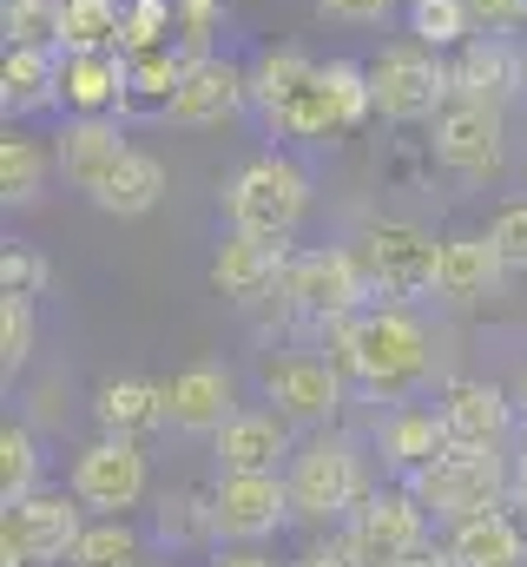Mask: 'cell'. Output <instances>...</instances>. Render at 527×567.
<instances>
[{"label":"cell","mask_w":527,"mask_h":567,"mask_svg":"<svg viewBox=\"0 0 527 567\" xmlns=\"http://www.w3.org/2000/svg\"><path fill=\"white\" fill-rule=\"evenodd\" d=\"M515 410H521V423H527V370L515 377Z\"/></svg>","instance_id":"48"},{"label":"cell","mask_w":527,"mask_h":567,"mask_svg":"<svg viewBox=\"0 0 527 567\" xmlns=\"http://www.w3.org/2000/svg\"><path fill=\"white\" fill-rule=\"evenodd\" d=\"M211 567H270L264 555H251V548H218L211 555Z\"/></svg>","instance_id":"46"},{"label":"cell","mask_w":527,"mask_h":567,"mask_svg":"<svg viewBox=\"0 0 527 567\" xmlns=\"http://www.w3.org/2000/svg\"><path fill=\"white\" fill-rule=\"evenodd\" d=\"M60 66H66L60 47H7V60H0V113H7V126L60 106Z\"/></svg>","instance_id":"20"},{"label":"cell","mask_w":527,"mask_h":567,"mask_svg":"<svg viewBox=\"0 0 527 567\" xmlns=\"http://www.w3.org/2000/svg\"><path fill=\"white\" fill-rule=\"evenodd\" d=\"M310 73H317V60L303 47H264L258 60H251V106H258L264 120H277Z\"/></svg>","instance_id":"31"},{"label":"cell","mask_w":527,"mask_h":567,"mask_svg":"<svg viewBox=\"0 0 527 567\" xmlns=\"http://www.w3.org/2000/svg\"><path fill=\"white\" fill-rule=\"evenodd\" d=\"M7 47H60L66 33V0H7L0 7Z\"/></svg>","instance_id":"34"},{"label":"cell","mask_w":527,"mask_h":567,"mask_svg":"<svg viewBox=\"0 0 527 567\" xmlns=\"http://www.w3.org/2000/svg\"><path fill=\"white\" fill-rule=\"evenodd\" d=\"M165 410H172V429H185V435H218V429L238 416L231 370L225 363H185L165 383Z\"/></svg>","instance_id":"19"},{"label":"cell","mask_w":527,"mask_h":567,"mask_svg":"<svg viewBox=\"0 0 527 567\" xmlns=\"http://www.w3.org/2000/svg\"><path fill=\"white\" fill-rule=\"evenodd\" d=\"M370 113H376V100H370V60H317V73L297 86V100L277 120H264V126L277 140L323 145V140H343Z\"/></svg>","instance_id":"3"},{"label":"cell","mask_w":527,"mask_h":567,"mask_svg":"<svg viewBox=\"0 0 527 567\" xmlns=\"http://www.w3.org/2000/svg\"><path fill=\"white\" fill-rule=\"evenodd\" d=\"M145 567H152V561H145Z\"/></svg>","instance_id":"50"},{"label":"cell","mask_w":527,"mask_h":567,"mask_svg":"<svg viewBox=\"0 0 527 567\" xmlns=\"http://www.w3.org/2000/svg\"><path fill=\"white\" fill-rule=\"evenodd\" d=\"M73 567H145V542L132 535L120 515H106V522H93V528L80 535Z\"/></svg>","instance_id":"35"},{"label":"cell","mask_w":527,"mask_h":567,"mask_svg":"<svg viewBox=\"0 0 527 567\" xmlns=\"http://www.w3.org/2000/svg\"><path fill=\"white\" fill-rule=\"evenodd\" d=\"M40 488V442H33V429L7 423L0 429V495H7V508L13 502H27Z\"/></svg>","instance_id":"36"},{"label":"cell","mask_w":527,"mask_h":567,"mask_svg":"<svg viewBox=\"0 0 527 567\" xmlns=\"http://www.w3.org/2000/svg\"><path fill=\"white\" fill-rule=\"evenodd\" d=\"M297 567H370V561H363V548H356L350 528H343V535H330V542H310V548L297 555Z\"/></svg>","instance_id":"44"},{"label":"cell","mask_w":527,"mask_h":567,"mask_svg":"<svg viewBox=\"0 0 527 567\" xmlns=\"http://www.w3.org/2000/svg\"><path fill=\"white\" fill-rule=\"evenodd\" d=\"M27 357H33V297L0 290V370L13 377L27 370Z\"/></svg>","instance_id":"38"},{"label":"cell","mask_w":527,"mask_h":567,"mask_svg":"<svg viewBox=\"0 0 527 567\" xmlns=\"http://www.w3.org/2000/svg\"><path fill=\"white\" fill-rule=\"evenodd\" d=\"M502 284H508V265H502V251L488 245V231H482V238H475V231L442 238V265H435V297H442V303L468 310V303L502 297Z\"/></svg>","instance_id":"18"},{"label":"cell","mask_w":527,"mask_h":567,"mask_svg":"<svg viewBox=\"0 0 527 567\" xmlns=\"http://www.w3.org/2000/svg\"><path fill=\"white\" fill-rule=\"evenodd\" d=\"M283 265H290V245H264V238L231 231L218 245V258H211V284L225 297H238V303H258V297H270L283 284Z\"/></svg>","instance_id":"22"},{"label":"cell","mask_w":527,"mask_h":567,"mask_svg":"<svg viewBox=\"0 0 527 567\" xmlns=\"http://www.w3.org/2000/svg\"><path fill=\"white\" fill-rule=\"evenodd\" d=\"M448 442H455V435H448V423H442V410H422V403H395L390 416H383V455H390L402 475H415L422 462H435Z\"/></svg>","instance_id":"29"},{"label":"cell","mask_w":527,"mask_h":567,"mask_svg":"<svg viewBox=\"0 0 527 567\" xmlns=\"http://www.w3.org/2000/svg\"><path fill=\"white\" fill-rule=\"evenodd\" d=\"M515 502L527 508V423H521V442H515Z\"/></svg>","instance_id":"47"},{"label":"cell","mask_w":527,"mask_h":567,"mask_svg":"<svg viewBox=\"0 0 527 567\" xmlns=\"http://www.w3.org/2000/svg\"><path fill=\"white\" fill-rule=\"evenodd\" d=\"M283 303L297 310V317H310V323H343V317H356L363 310V297H376L370 278H363V265H356V251H297L290 265H283Z\"/></svg>","instance_id":"9"},{"label":"cell","mask_w":527,"mask_h":567,"mask_svg":"<svg viewBox=\"0 0 527 567\" xmlns=\"http://www.w3.org/2000/svg\"><path fill=\"white\" fill-rule=\"evenodd\" d=\"M390 567H455V555H448V548H435V542H422V548H409V555L390 561Z\"/></svg>","instance_id":"45"},{"label":"cell","mask_w":527,"mask_h":567,"mask_svg":"<svg viewBox=\"0 0 527 567\" xmlns=\"http://www.w3.org/2000/svg\"><path fill=\"white\" fill-rule=\"evenodd\" d=\"M448 100H527V66L515 33H475L468 47L448 53Z\"/></svg>","instance_id":"15"},{"label":"cell","mask_w":527,"mask_h":567,"mask_svg":"<svg viewBox=\"0 0 527 567\" xmlns=\"http://www.w3.org/2000/svg\"><path fill=\"white\" fill-rule=\"evenodd\" d=\"M521 66H527V47H521Z\"/></svg>","instance_id":"49"},{"label":"cell","mask_w":527,"mask_h":567,"mask_svg":"<svg viewBox=\"0 0 527 567\" xmlns=\"http://www.w3.org/2000/svg\"><path fill=\"white\" fill-rule=\"evenodd\" d=\"M251 106V66L245 60H225V53H198L192 66H185V80H178V93H172V126H192V133H205V126H225V120H238Z\"/></svg>","instance_id":"11"},{"label":"cell","mask_w":527,"mask_h":567,"mask_svg":"<svg viewBox=\"0 0 527 567\" xmlns=\"http://www.w3.org/2000/svg\"><path fill=\"white\" fill-rule=\"evenodd\" d=\"M120 33H126V0H66L60 53H120Z\"/></svg>","instance_id":"32"},{"label":"cell","mask_w":527,"mask_h":567,"mask_svg":"<svg viewBox=\"0 0 527 567\" xmlns=\"http://www.w3.org/2000/svg\"><path fill=\"white\" fill-rule=\"evenodd\" d=\"M343 363L337 357H310V350H290V357H270L264 363V403H277V416L290 423H330L343 410Z\"/></svg>","instance_id":"10"},{"label":"cell","mask_w":527,"mask_h":567,"mask_svg":"<svg viewBox=\"0 0 527 567\" xmlns=\"http://www.w3.org/2000/svg\"><path fill=\"white\" fill-rule=\"evenodd\" d=\"M126 66H132L126 53H66V66H60V106H66V120L120 113Z\"/></svg>","instance_id":"24"},{"label":"cell","mask_w":527,"mask_h":567,"mask_svg":"<svg viewBox=\"0 0 527 567\" xmlns=\"http://www.w3.org/2000/svg\"><path fill=\"white\" fill-rule=\"evenodd\" d=\"M126 126L113 120V113H93V120H66V133L53 145V158H60V172L80 185V192H93L120 158H126Z\"/></svg>","instance_id":"23"},{"label":"cell","mask_w":527,"mask_h":567,"mask_svg":"<svg viewBox=\"0 0 527 567\" xmlns=\"http://www.w3.org/2000/svg\"><path fill=\"white\" fill-rule=\"evenodd\" d=\"M435 165L462 185H495L508 172V106L495 100H448L435 113Z\"/></svg>","instance_id":"5"},{"label":"cell","mask_w":527,"mask_h":567,"mask_svg":"<svg viewBox=\"0 0 527 567\" xmlns=\"http://www.w3.org/2000/svg\"><path fill=\"white\" fill-rule=\"evenodd\" d=\"M0 290L40 297V290H46V258H40L33 245H7V258H0Z\"/></svg>","instance_id":"41"},{"label":"cell","mask_w":527,"mask_h":567,"mask_svg":"<svg viewBox=\"0 0 527 567\" xmlns=\"http://www.w3.org/2000/svg\"><path fill=\"white\" fill-rule=\"evenodd\" d=\"M310 212V172L290 158V152H258L231 172L225 185V218L231 231L245 238H264V245H290L297 225Z\"/></svg>","instance_id":"2"},{"label":"cell","mask_w":527,"mask_h":567,"mask_svg":"<svg viewBox=\"0 0 527 567\" xmlns=\"http://www.w3.org/2000/svg\"><path fill=\"white\" fill-rule=\"evenodd\" d=\"M158 528H165V542H198V535H218V515H211V495H165V508H158Z\"/></svg>","instance_id":"39"},{"label":"cell","mask_w":527,"mask_h":567,"mask_svg":"<svg viewBox=\"0 0 527 567\" xmlns=\"http://www.w3.org/2000/svg\"><path fill=\"white\" fill-rule=\"evenodd\" d=\"M93 416L106 435H152L158 423H172V410H165V383H145V377H120V383H106L100 396H93Z\"/></svg>","instance_id":"28"},{"label":"cell","mask_w":527,"mask_h":567,"mask_svg":"<svg viewBox=\"0 0 527 567\" xmlns=\"http://www.w3.org/2000/svg\"><path fill=\"white\" fill-rule=\"evenodd\" d=\"M145 449L132 442V435H100V442H86L80 449V462H73V495L86 502V508H100V515H126L145 502Z\"/></svg>","instance_id":"13"},{"label":"cell","mask_w":527,"mask_h":567,"mask_svg":"<svg viewBox=\"0 0 527 567\" xmlns=\"http://www.w3.org/2000/svg\"><path fill=\"white\" fill-rule=\"evenodd\" d=\"M80 495H27V502H13L7 508V522H0V555H27V561H73V548H80V535H86V522H80Z\"/></svg>","instance_id":"12"},{"label":"cell","mask_w":527,"mask_h":567,"mask_svg":"<svg viewBox=\"0 0 527 567\" xmlns=\"http://www.w3.org/2000/svg\"><path fill=\"white\" fill-rule=\"evenodd\" d=\"M211 515H218V535L225 542H264L290 515V482L277 468H264V475H218Z\"/></svg>","instance_id":"16"},{"label":"cell","mask_w":527,"mask_h":567,"mask_svg":"<svg viewBox=\"0 0 527 567\" xmlns=\"http://www.w3.org/2000/svg\"><path fill=\"white\" fill-rule=\"evenodd\" d=\"M330 343H337L343 377L363 396H383V403L415 396L435 370V337L409 303H363L356 317L330 323Z\"/></svg>","instance_id":"1"},{"label":"cell","mask_w":527,"mask_h":567,"mask_svg":"<svg viewBox=\"0 0 527 567\" xmlns=\"http://www.w3.org/2000/svg\"><path fill=\"white\" fill-rule=\"evenodd\" d=\"M409 488H415V502L435 508L442 522H468V515L502 508V495L515 488V475H508L502 449H462V442H448L435 462H422V468L409 475Z\"/></svg>","instance_id":"4"},{"label":"cell","mask_w":527,"mask_h":567,"mask_svg":"<svg viewBox=\"0 0 527 567\" xmlns=\"http://www.w3.org/2000/svg\"><path fill=\"white\" fill-rule=\"evenodd\" d=\"M370 100L390 126H422L448 106V60L422 40H395L370 60Z\"/></svg>","instance_id":"6"},{"label":"cell","mask_w":527,"mask_h":567,"mask_svg":"<svg viewBox=\"0 0 527 567\" xmlns=\"http://www.w3.org/2000/svg\"><path fill=\"white\" fill-rule=\"evenodd\" d=\"M350 542L363 548V561L390 567L409 548L428 542V508L415 502V488H370L356 508H350Z\"/></svg>","instance_id":"14"},{"label":"cell","mask_w":527,"mask_h":567,"mask_svg":"<svg viewBox=\"0 0 527 567\" xmlns=\"http://www.w3.org/2000/svg\"><path fill=\"white\" fill-rule=\"evenodd\" d=\"M178 33V0H126V33H120V53H152V47H172Z\"/></svg>","instance_id":"37"},{"label":"cell","mask_w":527,"mask_h":567,"mask_svg":"<svg viewBox=\"0 0 527 567\" xmlns=\"http://www.w3.org/2000/svg\"><path fill=\"white\" fill-rule=\"evenodd\" d=\"M356 265L376 297L409 303V297H428L435 290V265H442V238L409 225V218H376L363 238H356Z\"/></svg>","instance_id":"7"},{"label":"cell","mask_w":527,"mask_h":567,"mask_svg":"<svg viewBox=\"0 0 527 567\" xmlns=\"http://www.w3.org/2000/svg\"><path fill=\"white\" fill-rule=\"evenodd\" d=\"M211 442H218V468L225 475H264V468H277L290 455V416H277V410H238Z\"/></svg>","instance_id":"21"},{"label":"cell","mask_w":527,"mask_h":567,"mask_svg":"<svg viewBox=\"0 0 527 567\" xmlns=\"http://www.w3.org/2000/svg\"><path fill=\"white\" fill-rule=\"evenodd\" d=\"M126 100H120V120H165L172 113V93L192 66L185 47H152V53H126Z\"/></svg>","instance_id":"25"},{"label":"cell","mask_w":527,"mask_h":567,"mask_svg":"<svg viewBox=\"0 0 527 567\" xmlns=\"http://www.w3.org/2000/svg\"><path fill=\"white\" fill-rule=\"evenodd\" d=\"M290 515H303V522H337V515H350L363 495H370V482H363V455L343 442V435H317V442H303L297 455H290Z\"/></svg>","instance_id":"8"},{"label":"cell","mask_w":527,"mask_h":567,"mask_svg":"<svg viewBox=\"0 0 527 567\" xmlns=\"http://www.w3.org/2000/svg\"><path fill=\"white\" fill-rule=\"evenodd\" d=\"M53 165H60V158L33 140V133L7 126V140H0V205H7V212H27V205L46 192V172H53Z\"/></svg>","instance_id":"30"},{"label":"cell","mask_w":527,"mask_h":567,"mask_svg":"<svg viewBox=\"0 0 527 567\" xmlns=\"http://www.w3.org/2000/svg\"><path fill=\"white\" fill-rule=\"evenodd\" d=\"M409 40L435 47V53H455L475 40V13L468 0H409Z\"/></svg>","instance_id":"33"},{"label":"cell","mask_w":527,"mask_h":567,"mask_svg":"<svg viewBox=\"0 0 527 567\" xmlns=\"http://www.w3.org/2000/svg\"><path fill=\"white\" fill-rule=\"evenodd\" d=\"M488 245L502 251L508 271H527V198H502L488 218Z\"/></svg>","instance_id":"40"},{"label":"cell","mask_w":527,"mask_h":567,"mask_svg":"<svg viewBox=\"0 0 527 567\" xmlns=\"http://www.w3.org/2000/svg\"><path fill=\"white\" fill-rule=\"evenodd\" d=\"M442 423L462 449H502L515 429H521V410H515V390H495L482 377H448L442 383Z\"/></svg>","instance_id":"17"},{"label":"cell","mask_w":527,"mask_h":567,"mask_svg":"<svg viewBox=\"0 0 527 567\" xmlns=\"http://www.w3.org/2000/svg\"><path fill=\"white\" fill-rule=\"evenodd\" d=\"M448 555H455V567H521L527 561V535L515 528V515L488 508V515L455 522Z\"/></svg>","instance_id":"26"},{"label":"cell","mask_w":527,"mask_h":567,"mask_svg":"<svg viewBox=\"0 0 527 567\" xmlns=\"http://www.w3.org/2000/svg\"><path fill=\"white\" fill-rule=\"evenodd\" d=\"M86 198H93L100 212H113V218H145V212L165 198V165H158L152 152H138V145H132L126 158H120V165H113Z\"/></svg>","instance_id":"27"},{"label":"cell","mask_w":527,"mask_h":567,"mask_svg":"<svg viewBox=\"0 0 527 567\" xmlns=\"http://www.w3.org/2000/svg\"><path fill=\"white\" fill-rule=\"evenodd\" d=\"M475 13V33H515L527 27V0H468Z\"/></svg>","instance_id":"43"},{"label":"cell","mask_w":527,"mask_h":567,"mask_svg":"<svg viewBox=\"0 0 527 567\" xmlns=\"http://www.w3.org/2000/svg\"><path fill=\"white\" fill-rule=\"evenodd\" d=\"M317 13L337 20V27H383L395 13V0H317Z\"/></svg>","instance_id":"42"}]
</instances>
